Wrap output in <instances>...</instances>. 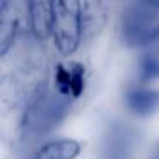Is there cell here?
I'll return each mask as SVG.
<instances>
[{
    "label": "cell",
    "instance_id": "6da1fadb",
    "mask_svg": "<svg viewBox=\"0 0 159 159\" xmlns=\"http://www.w3.org/2000/svg\"><path fill=\"white\" fill-rule=\"evenodd\" d=\"M121 39L130 48H145L159 41V7L137 0L125 9L120 22Z\"/></svg>",
    "mask_w": 159,
    "mask_h": 159
},
{
    "label": "cell",
    "instance_id": "7a4b0ae2",
    "mask_svg": "<svg viewBox=\"0 0 159 159\" xmlns=\"http://www.w3.org/2000/svg\"><path fill=\"white\" fill-rule=\"evenodd\" d=\"M52 39L60 55L70 57L84 41L82 2L80 0H53Z\"/></svg>",
    "mask_w": 159,
    "mask_h": 159
},
{
    "label": "cell",
    "instance_id": "3957f363",
    "mask_svg": "<svg viewBox=\"0 0 159 159\" xmlns=\"http://www.w3.org/2000/svg\"><path fill=\"white\" fill-rule=\"evenodd\" d=\"M29 28L28 0H2L0 9V55L5 57L19 36Z\"/></svg>",
    "mask_w": 159,
    "mask_h": 159
},
{
    "label": "cell",
    "instance_id": "277c9868",
    "mask_svg": "<svg viewBox=\"0 0 159 159\" xmlns=\"http://www.w3.org/2000/svg\"><path fill=\"white\" fill-rule=\"evenodd\" d=\"M87 70L80 62H60L53 70V91L67 101H75L86 93Z\"/></svg>",
    "mask_w": 159,
    "mask_h": 159
},
{
    "label": "cell",
    "instance_id": "5b68a950",
    "mask_svg": "<svg viewBox=\"0 0 159 159\" xmlns=\"http://www.w3.org/2000/svg\"><path fill=\"white\" fill-rule=\"evenodd\" d=\"M84 151V145L77 139H53L38 145L24 159H77Z\"/></svg>",
    "mask_w": 159,
    "mask_h": 159
},
{
    "label": "cell",
    "instance_id": "8992f818",
    "mask_svg": "<svg viewBox=\"0 0 159 159\" xmlns=\"http://www.w3.org/2000/svg\"><path fill=\"white\" fill-rule=\"evenodd\" d=\"M29 29L38 41L52 38L53 26V0H28Z\"/></svg>",
    "mask_w": 159,
    "mask_h": 159
},
{
    "label": "cell",
    "instance_id": "52a82bcc",
    "mask_svg": "<svg viewBox=\"0 0 159 159\" xmlns=\"http://www.w3.org/2000/svg\"><path fill=\"white\" fill-rule=\"evenodd\" d=\"M127 108L137 116H149L159 110V89L147 86L134 87L125 96Z\"/></svg>",
    "mask_w": 159,
    "mask_h": 159
},
{
    "label": "cell",
    "instance_id": "ba28073f",
    "mask_svg": "<svg viewBox=\"0 0 159 159\" xmlns=\"http://www.w3.org/2000/svg\"><path fill=\"white\" fill-rule=\"evenodd\" d=\"M108 21V5L104 0H86L82 2L84 39H91L103 31Z\"/></svg>",
    "mask_w": 159,
    "mask_h": 159
},
{
    "label": "cell",
    "instance_id": "9c48e42d",
    "mask_svg": "<svg viewBox=\"0 0 159 159\" xmlns=\"http://www.w3.org/2000/svg\"><path fill=\"white\" fill-rule=\"evenodd\" d=\"M142 50L144 52H142L137 63L139 80L142 84L159 80V41L151 46H145Z\"/></svg>",
    "mask_w": 159,
    "mask_h": 159
},
{
    "label": "cell",
    "instance_id": "30bf717a",
    "mask_svg": "<svg viewBox=\"0 0 159 159\" xmlns=\"http://www.w3.org/2000/svg\"><path fill=\"white\" fill-rule=\"evenodd\" d=\"M142 2H147V4H151V5H157L159 7V0H142Z\"/></svg>",
    "mask_w": 159,
    "mask_h": 159
},
{
    "label": "cell",
    "instance_id": "8fae6325",
    "mask_svg": "<svg viewBox=\"0 0 159 159\" xmlns=\"http://www.w3.org/2000/svg\"><path fill=\"white\" fill-rule=\"evenodd\" d=\"M157 159H159V157H157Z\"/></svg>",
    "mask_w": 159,
    "mask_h": 159
}]
</instances>
